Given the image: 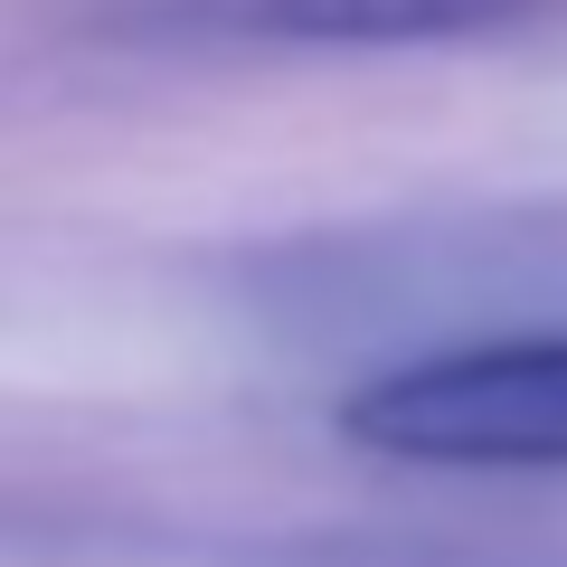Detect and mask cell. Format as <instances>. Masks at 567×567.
<instances>
[{"label":"cell","mask_w":567,"mask_h":567,"mask_svg":"<svg viewBox=\"0 0 567 567\" xmlns=\"http://www.w3.org/2000/svg\"><path fill=\"white\" fill-rule=\"evenodd\" d=\"M246 312L293 341H388V331L473 322L567 303V208H464V218L312 227L237 265Z\"/></svg>","instance_id":"6da1fadb"},{"label":"cell","mask_w":567,"mask_h":567,"mask_svg":"<svg viewBox=\"0 0 567 567\" xmlns=\"http://www.w3.org/2000/svg\"><path fill=\"white\" fill-rule=\"evenodd\" d=\"M341 435L388 464L567 473V331H492L388 360L341 398Z\"/></svg>","instance_id":"7a4b0ae2"},{"label":"cell","mask_w":567,"mask_h":567,"mask_svg":"<svg viewBox=\"0 0 567 567\" xmlns=\"http://www.w3.org/2000/svg\"><path fill=\"white\" fill-rule=\"evenodd\" d=\"M548 0H246V29L293 48H473L529 29Z\"/></svg>","instance_id":"3957f363"}]
</instances>
